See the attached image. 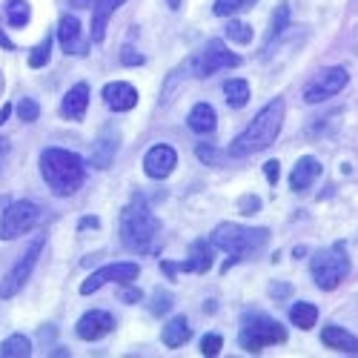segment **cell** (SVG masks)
Returning a JSON list of instances; mask_svg holds the SVG:
<instances>
[{"label":"cell","instance_id":"obj_1","mask_svg":"<svg viewBox=\"0 0 358 358\" xmlns=\"http://www.w3.org/2000/svg\"><path fill=\"white\" fill-rule=\"evenodd\" d=\"M284 112H287V106H284L281 98L270 101V103H266V106L252 117V124H250L241 135L232 138L229 155H232V158H250V155H255V152H264V149H270V146L275 143V138L281 135Z\"/></svg>","mask_w":358,"mask_h":358},{"label":"cell","instance_id":"obj_2","mask_svg":"<svg viewBox=\"0 0 358 358\" xmlns=\"http://www.w3.org/2000/svg\"><path fill=\"white\" fill-rule=\"evenodd\" d=\"M41 175L57 198H69L83 187L86 166H83V158L69 152V149L49 146L41 152Z\"/></svg>","mask_w":358,"mask_h":358},{"label":"cell","instance_id":"obj_3","mask_svg":"<svg viewBox=\"0 0 358 358\" xmlns=\"http://www.w3.org/2000/svg\"><path fill=\"white\" fill-rule=\"evenodd\" d=\"M161 232L158 215L149 210V203L143 198H135L132 203L124 206L121 213V244L129 252H149L152 241Z\"/></svg>","mask_w":358,"mask_h":358},{"label":"cell","instance_id":"obj_4","mask_svg":"<svg viewBox=\"0 0 358 358\" xmlns=\"http://www.w3.org/2000/svg\"><path fill=\"white\" fill-rule=\"evenodd\" d=\"M266 241H270V229L266 227H241V224H218L213 229V247L224 250L227 255H232L224 270H229V266L244 258V255H252L258 252Z\"/></svg>","mask_w":358,"mask_h":358},{"label":"cell","instance_id":"obj_5","mask_svg":"<svg viewBox=\"0 0 358 358\" xmlns=\"http://www.w3.org/2000/svg\"><path fill=\"white\" fill-rule=\"evenodd\" d=\"M287 341V330L270 315L264 313H252V315H244L241 321V333H238V344L247 352H261L264 347L270 344H284Z\"/></svg>","mask_w":358,"mask_h":358},{"label":"cell","instance_id":"obj_6","mask_svg":"<svg viewBox=\"0 0 358 358\" xmlns=\"http://www.w3.org/2000/svg\"><path fill=\"white\" fill-rule=\"evenodd\" d=\"M310 270H313V281H315L318 289H324V292L336 289V287L350 275V258H347L344 244L338 241V244H333L330 250L315 252Z\"/></svg>","mask_w":358,"mask_h":358},{"label":"cell","instance_id":"obj_7","mask_svg":"<svg viewBox=\"0 0 358 358\" xmlns=\"http://www.w3.org/2000/svg\"><path fill=\"white\" fill-rule=\"evenodd\" d=\"M189 72L195 78H210L221 69H235V66H241V57H238L235 52H229L224 46V41H210L198 55H192L189 61H187Z\"/></svg>","mask_w":358,"mask_h":358},{"label":"cell","instance_id":"obj_8","mask_svg":"<svg viewBox=\"0 0 358 358\" xmlns=\"http://www.w3.org/2000/svg\"><path fill=\"white\" fill-rule=\"evenodd\" d=\"M41 221V210L32 201H17L9 210L0 215V241H15V238L26 235L29 229H35Z\"/></svg>","mask_w":358,"mask_h":358},{"label":"cell","instance_id":"obj_9","mask_svg":"<svg viewBox=\"0 0 358 358\" xmlns=\"http://www.w3.org/2000/svg\"><path fill=\"white\" fill-rule=\"evenodd\" d=\"M350 83V72L344 66H330L321 69L307 86H304V103H321L327 98H333L344 92V86Z\"/></svg>","mask_w":358,"mask_h":358},{"label":"cell","instance_id":"obj_10","mask_svg":"<svg viewBox=\"0 0 358 358\" xmlns=\"http://www.w3.org/2000/svg\"><path fill=\"white\" fill-rule=\"evenodd\" d=\"M141 275V266L135 261H117V264H106L101 270H95L83 284H80V295H92L98 292L103 284H132Z\"/></svg>","mask_w":358,"mask_h":358},{"label":"cell","instance_id":"obj_11","mask_svg":"<svg viewBox=\"0 0 358 358\" xmlns=\"http://www.w3.org/2000/svg\"><path fill=\"white\" fill-rule=\"evenodd\" d=\"M41 250H43V238H38V241L29 244V250L20 255V261L6 273L3 284H0V298H12V295H17V292L23 289V284L29 281V275H32L35 264H38V258H41Z\"/></svg>","mask_w":358,"mask_h":358},{"label":"cell","instance_id":"obj_12","mask_svg":"<svg viewBox=\"0 0 358 358\" xmlns=\"http://www.w3.org/2000/svg\"><path fill=\"white\" fill-rule=\"evenodd\" d=\"M161 266L166 270V275H175L178 270H181V273H198V275H203V273H210V270H213V244H206L203 238H198V241L189 244V255H187V261H181V264H169V261H164Z\"/></svg>","mask_w":358,"mask_h":358},{"label":"cell","instance_id":"obj_13","mask_svg":"<svg viewBox=\"0 0 358 358\" xmlns=\"http://www.w3.org/2000/svg\"><path fill=\"white\" fill-rule=\"evenodd\" d=\"M175 166H178V152H175L169 143H158V146H152L143 155V172L149 178H155V181H164V178H169Z\"/></svg>","mask_w":358,"mask_h":358},{"label":"cell","instance_id":"obj_14","mask_svg":"<svg viewBox=\"0 0 358 358\" xmlns=\"http://www.w3.org/2000/svg\"><path fill=\"white\" fill-rule=\"evenodd\" d=\"M115 330V318L106 313V310H92V313H86L78 327H75V333L78 338L83 341H101L103 336H109Z\"/></svg>","mask_w":358,"mask_h":358},{"label":"cell","instance_id":"obj_15","mask_svg":"<svg viewBox=\"0 0 358 358\" xmlns=\"http://www.w3.org/2000/svg\"><path fill=\"white\" fill-rule=\"evenodd\" d=\"M57 41H61V49H64L66 55L83 57L86 49H89V43H86L83 35H80V20H78L75 15H64V17H61V23H57Z\"/></svg>","mask_w":358,"mask_h":358},{"label":"cell","instance_id":"obj_16","mask_svg":"<svg viewBox=\"0 0 358 358\" xmlns=\"http://www.w3.org/2000/svg\"><path fill=\"white\" fill-rule=\"evenodd\" d=\"M103 101L109 109L115 112H129L138 106V89L127 80H115V83H106L103 86Z\"/></svg>","mask_w":358,"mask_h":358},{"label":"cell","instance_id":"obj_17","mask_svg":"<svg viewBox=\"0 0 358 358\" xmlns=\"http://www.w3.org/2000/svg\"><path fill=\"white\" fill-rule=\"evenodd\" d=\"M124 3H127V0H95V3H92V32H89L92 43H103L109 17L121 9Z\"/></svg>","mask_w":358,"mask_h":358},{"label":"cell","instance_id":"obj_18","mask_svg":"<svg viewBox=\"0 0 358 358\" xmlns=\"http://www.w3.org/2000/svg\"><path fill=\"white\" fill-rule=\"evenodd\" d=\"M318 175H321V161L313 158V155H304V158H298V164H295V169L289 175V187L295 192H304V189H310L315 184Z\"/></svg>","mask_w":358,"mask_h":358},{"label":"cell","instance_id":"obj_19","mask_svg":"<svg viewBox=\"0 0 358 358\" xmlns=\"http://www.w3.org/2000/svg\"><path fill=\"white\" fill-rule=\"evenodd\" d=\"M321 344L327 350H336V352H350V355H358V338L352 333H347L344 327L338 324H330L321 330Z\"/></svg>","mask_w":358,"mask_h":358},{"label":"cell","instance_id":"obj_20","mask_svg":"<svg viewBox=\"0 0 358 358\" xmlns=\"http://www.w3.org/2000/svg\"><path fill=\"white\" fill-rule=\"evenodd\" d=\"M86 106H89V86H86V83H75L69 92L64 95L61 115L69 117V121H83Z\"/></svg>","mask_w":358,"mask_h":358},{"label":"cell","instance_id":"obj_21","mask_svg":"<svg viewBox=\"0 0 358 358\" xmlns=\"http://www.w3.org/2000/svg\"><path fill=\"white\" fill-rule=\"evenodd\" d=\"M115 152H117V132H112V129L101 132V138L92 146V166L95 169H109L112 161H115Z\"/></svg>","mask_w":358,"mask_h":358},{"label":"cell","instance_id":"obj_22","mask_svg":"<svg viewBox=\"0 0 358 358\" xmlns=\"http://www.w3.org/2000/svg\"><path fill=\"white\" fill-rule=\"evenodd\" d=\"M189 338H192V327H189V321H187L184 315H175V318L164 327V333H161V341H164V347H169V350L184 347Z\"/></svg>","mask_w":358,"mask_h":358},{"label":"cell","instance_id":"obj_23","mask_svg":"<svg viewBox=\"0 0 358 358\" xmlns=\"http://www.w3.org/2000/svg\"><path fill=\"white\" fill-rule=\"evenodd\" d=\"M215 109L210 106V103H195L192 109H189V117H187V127L192 129V132H198V135H206V132H213L215 129Z\"/></svg>","mask_w":358,"mask_h":358},{"label":"cell","instance_id":"obj_24","mask_svg":"<svg viewBox=\"0 0 358 358\" xmlns=\"http://www.w3.org/2000/svg\"><path fill=\"white\" fill-rule=\"evenodd\" d=\"M224 95H227V103L232 109H244L250 101V83L244 78H232L224 83Z\"/></svg>","mask_w":358,"mask_h":358},{"label":"cell","instance_id":"obj_25","mask_svg":"<svg viewBox=\"0 0 358 358\" xmlns=\"http://www.w3.org/2000/svg\"><path fill=\"white\" fill-rule=\"evenodd\" d=\"M289 321L298 327V330H313L315 321H318V307L310 301H298L289 310Z\"/></svg>","mask_w":358,"mask_h":358},{"label":"cell","instance_id":"obj_26","mask_svg":"<svg viewBox=\"0 0 358 358\" xmlns=\"http://www.w3.org/2000/svg\"><path fill=\"white\" fill-rule=\"evenodd\" d=\"M29 355H32V341L20 333L0 341V358H29Z\"/></svg>","mask_w":358,"mask_h":358},{"label":"cell","instance_id":"obj_27","mask_svg":"<svg viewBox=\"0 0 358 358\" xmlns=\"http://www.w3.org/2000/svg\"><path fill=\"white\" fill-rule=\"evenodd\" d=\"M3 12H6L9 26H15V29H23L29 20H32V6H29V0H6Z\"/></svg>","mask_w":358,"mask_h":358},{"label":"cell","instance_id":"obj_28","mask_svg":"<svg viewBox=\"0 0 358 358\" xmlns=\"http://www.w3.org/2000/svg\"><path fill=\"white\" fill-rule=\"evenodd\" d=\"M255 3H258V0H215L213 12H215L218 17H232V15H241V12L252 9Z\"/></svg>","mask_w":358,"mask_h":358},{"label":"cell","instance_id":"obj_29","mask_svg":"<svg viewBox=\"0 0 358 358\" xmlns=\"http://www.w3.org/2000/svg\"><path fill=\"white\" fill-rule=\"evenodd\" d=\"M227 38H229L232 43H238V46H247V43H252V26L244 23V20H232V17H229V23H227Z\"/></svg>","mask_w":358,"mask_h":358},{"label":"cell","instance_id":"obj_30","mask_svg":"<svg viewBox=\"0 0 358 358\" xmlns=\"http://www.w3.org/2000/svg\"><path fill=\"white\" fill-rule=\"evenodd\" d=\"M289 26V6L287 3H281L278 9H275V15H273V20H270V35H266V49H270V43L275 41V38H281L284 35V29Z\"/></svg>","mask_w":358,"mask_h":358},{"label":"cell","instance_id":"obj_31","mask_svg":"<svg viewBox=\"0 0 358 358\" xmlns=\"http://www.w3.org/2000/svg\"><path fill=\"white\" fill-rule=\"evenodd\" d=\"M49 57H52V35H46V38L32 49V55H29V66H32V69H43V66L49 64Z\"/></svg>","mask_w":358,"mask_h":358},{"label":"cell","instance_id":"obj_32","mask_svg":"<svg viewBox=\"0 0 358 358\" xmlns=\"http://www.w3.org/2000/svg\"><path fill=\"white\" fill-rule=\"evenodd\" d=\"M17 115H20L23 124H35L38 115H41V106H38L32 98H20V101H17Z\"/></svg>","mask_w":358,"mask_h":358},{"label":"cell","instance_id":"obj_33","mask_svg":"<svg viewBox=\"0 0 358 358\" xmlns=\"http://www.w3.org/2000/svg\"><path fill=\"white\" fill-rule=\"evenodd\" d=\"M221 347H224V338L221 336H215V333H210V336H203V341H201V352L203 355H218L221 352Z\"/></svg>","mask_w":358,"mask_h":358},{"label":"cell","instance_id":"obj_34","mask_svg":"<svg viewBox=\"0 0 358 358\" xmlns=\"http://www.w3.org/2000/svg\"><path fill=\"white\" fill-rule=\"evenodd\" d=\"M238 210H241V215H255L261 210V198L258 195H241V201H238Z\"/></svg>","mask_w":358,"mask_h":358},{"label":"cell","instance_id":"obj_35","mask_svg":"<svg viewBox=\"0 0 358 358\" xmlns=\"http://www.w3.org/2000/svg\"><path fill=\"white\" fill-rule=\"evenodd\" d=\"M172 310V295L169 292H155V298H152V313L155 315H161V313H169Z\"/></svg>","mask_w":358,"mask_h":358},{"label":"cell","instance_id":"obj_36","mask_svg":"<svg viewBox=\"0 0 358 358\" xmlns=\"http://www.w3.org/2000/svg\"><path fill=\"white\" fill-rule=\"evenodd\" d=\"M264 175H266V181L275 187L278 178H281V164H278V161H266V164H264Z\"/></svg>","mask_w":358,"mask_h":358},{"label":"cell","instance_id":"obj_37","mask_svg":"<svg viewBox=\"0 0 358 358\" xmlns=\"http://www.w3.org/2000/svg\"><path fill=\"white\" fill-rule=\"evenodd\" d=\"M121 61H124L127 66H141V64H143V55H138L135 49H129V46H127V49L121 52Z\"/></svg>","mask_w":358,"mask_h":358},{"label":"cell","instance_id":"obj_38","mask_svg":"<svg viewBox=\"0 0 358 358\" xmlns=\"http://www.w3.org/2000/svg\"><path fill=\"white\" fill-rule=\"evenodd\" d=\"M141 298H143V292H141L138 287H127V289L121 292V301H124V304H138Z\"/></svg>","mask_w":358,"mask_h":358},{"label":"cell","instance_id":"obj_39","mask_svg":"<svg viewBox=\"0 0 358 358\" xmlns=\"http://www.w3.org/2000/svg\"><path fill=\"white\" fill-rule=\"evenodd\" d=\"M195 152H198V158L206 161V164H215V161H218V155H215V149H213V146H203V143H201Z\"/></svg>","mask_w":358,"mask_h":358},{"label":"cell","instance_id":"obj_40","mask_svg":"<svg viewBox=\"0 0 358 358\" xmlns=\"http://www.w3.org/2000/svg\"><path fill=\"white\" fill-rule=\"evenodd\" d=\"M9 115H12V103H3V106H0V127L9 121Z\"/></svg>","mask_w":358,"mask_h":358},{"label":"cell","instance_id":"obj_41","mask_svg":"<svg viewBox=\"0 0 358 358\" xmlns=\"http://www.w3.org/2000/svg\"><path fill=\"white\" fill-rule=\"evenodd\" d=\"M0 46H3V49H6V52H12V49H15V43H12V41H9V35H6V32H3V29H0Z\"/></svg>","mask_w":358,"mask_h":358},{"label":"cell","instance_id":"obj_42","mask_svg":"<svg viewBox=\"0 0 358 358\" xmlns=\"http://www.w3.org/2000/svg\"><path fill=\"white\" fill-rule=\"evenodd\" d=\"M98 224H101L98 218H83V221L78 224V229H89V227H92V229H98Z\"/></svg>","mask_w":358,"mask_h":358},{"label":"cell","instance_id":"obj_43","mask_svg":"<svg viewBox=\"0 0 358 358\" xmlns=\"http://www.w3.org/2000/svg\"><path fill=\"white\" fill-rule=\"evenodd\" d=\"M6 152H9V141H6V138H0V166H3Z\"/></svg>","mask_w":358,"mask_h":358},{"label":"cell","instance_id":"obj_44","mask_svg":"<svg viewBox=\"0 0 358 358\" xmlns=\"http://www.w3.org/2000/svg\"><path fill=\"white\" fill-rule=\"evenodd\" d=\"M69 3H72V6H78V9H86V6L92 9V3H95V0H69Z\"/></svg>","mask_w":358,"mask_h":358},{"label":"cell","instance_id":"obj_45","mask_svg":"<svg viewBox=\"0 0 358 358\" xmlns=\"http://www.w3.org/2000/svg\"><path fill=\"white\" fill-rule=\"evenodd\" d=\"M270 292H273V295H287V292H289V287H273Z\"/></svg>","mask_w":358,"mask_h":358},{"label":"cell","instance_id":"obj_46","mask_svg":"<svg viewBox=\"0 0 358 358\" xmlns=\"http://www.w3.org/2000/svg\"><path fill=\"white\" fill-rule=\"evenodd\" d=\"M169 9H181V0H166Z\"/></svg>","mask_w":358,"mask_h":358}]
</instances>
